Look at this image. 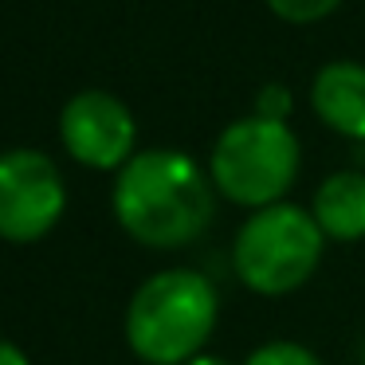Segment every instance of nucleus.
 I'll use <instances>...</instances> for the list:
<instances>
[{"label":"nucleus","mask_w":365,"mask_h":365,"mask_svg":"<svg viewBox=\"0 0 365 365\" xmlns=\"http://www.w3.org/2000/svg\"><path fill=\"white\" fill-rule=\"evenodd\" d=\"M216 185L181 150H142L114 177V216L122 232L153 252L189 247L216 220Z\"/></svg>","instance_id":"f257e3e1"},{"label":"nucleus","mask_w":365,"mask_h":365,"mask_svg":"<svg viewBox=\"0 0 365 365\" xmlns=\"http://www.w3.org/2000/svg\"><path fill=\"white\" fill-rule=\"evenodd\" d=\"M220 318V294L197 267H165L126 307V346L145 365H185L205 354Z\"/></svg>","instance_id":"f03ea898"},{"label":"nucleus","mask_w":365,"mask_h":365,"mask_svg":"<svg viewBox=\"0 0 365 365\" xmlns=\"http://www.w3.org/2000/svg\"><path fill=\"white\" fill-rule=\"evenodd\" d=\"M302 169V145L287 122L259 114L236 118L224 126L208 153V177L228 205L247 212L283 205Z\"/></svg>","instance_id":"7ed1b4c3"},{"label":"nucleus","mask_w":365,"mask_h":365,"mask_svg":"<svg viewBox=\"0 0 365 365\" xmlns=\"http://www.w3.org/2000/svg\"><path fill=\"white\" fill-rule=\"evenodd\" d=\"M326 236L302 205H271L252 212L232 240V271L259 299H283L322 267Z\"/></svg>","instance_id":"20e7f679"},{"label":"nucleus","mask_w":365,"mask_h":365,"mask_svg":"<svg viewBox=\"0 0 365 365\" xmlns=\"http://www.w3.org/2000/svg\"><path fill=\"white\" fill-rule=\"evenodd\" d=\"M67 185L56 161L40 150L0 153V240L36 244L59 224Z\"/></svg>","instance_id":"39448f33"},{"label":"nucleus","mask_w":365,"mask_h":365,"mask_svg":"<svg viewBox=\"0 0 365 365\" xmlns=\"http://www.w3.org/2000/svg\"><path fill=\"white\" fill-rule=\"evenodd\" d=\"M63 150L87 169H122L134 158L138 122L122 98L106 91H83L59 114Z\"/></svg>","instance_id":"423d86ee"},{"label":"nucleus","mask_w":365,"mask_h":365,"mask_svg":"<svg viewBox=\"0 0 365 365\" xmlns=\"http://www.w3.org/2000/svg\"><path fill=\"white\" fill-rule=\"evenodd\" d=\"M310 110L326 130L349 142H365V63L334 59L310 79Z\"/></svg>","instance_id":"0eeeda50"},{"label":"nucleus","mask_w":365,"mask_h":365,"mask_svg":"<svg viewBox=\"0 0 365 365\" xmlns=\"http://www.w3.org/2000/svg\"><path fill=\"white\" fill-rule=\"evenodd\" d=\"M310 216L334 244H361L365 240V173L338 169L310 197Z\"/></svg>","instance_id":"6e6552de"},{"label":"nucleus","mask_w":365,"mask_h":365,"mask_svg":"<svg viewBox=\"0 0 365 365\" xmlns=\"http://www.w3.org/2000/svg\"><path fill=\"white\" fill-rule=\"evenodd\" d=\"M244 365H322V357L314 354L310 346L291 338H275V341H263L247 354Z\"/></svg>","instance_id":"1a4fd4ad"},{"label":"nucleus","mask_w":365,"mask_h":365,"mask_svg":"<svg viewBox=\"0 0 365 365\" xmlns=\"http://www.w3.org/2000/svg\"><path fill=\"white\" fill-rule=\"evenodd\" d=\"M341 0H267V9L287 24H318L326 20Z\"/></svg>","instance_id":"9d476101"},{"label":"nucleus","mask_w":365,"mask_h":365,"mask_svg":"<svg viewBox=\"0 0 365 365\" xmlns=\"http://www.w3.org/2000/svg\"><path fill=\"white\" fill-rule=\"evenodd\" d=\"M294 110V98L291 91L283 87V83H267V87H259V95H255V110L259 118H271V122H287Z\"/></svg>","instance_id":"9b49d317"},{"label":"nucleus","mask_w":365,"mask_h":365,"mask_svg":"<svg viewBox=\"0 0 365 365\" xmlns=\"http://www.w3.org/2000/svg\"><path fill=\"white\" fill-rule=\"evenodd\" d=\"M0 365H32V361H28V354L20 346H12V341L0 338Z\"/></svg>","instance_id":"f8f14e48"},{"label":"nucleus","mask_w":365,"mask_h":365,"mask_svg":"<svg viewBox=\"0 0 365 365\" xmlns=\"http://www.w3.org/2000/svg\"><path fill=\"white\" fill-rule=\"evenodd\" d=\"M185 365H232V361H224V357H216V354H200V357H192V361H185Z\"/></svg>","instance_id":"ddd939ff"}]
</instances>
